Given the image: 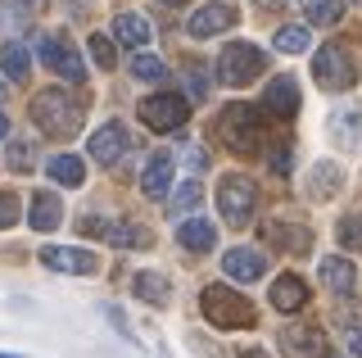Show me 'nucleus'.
Returning <instances> with one entry per match:
<instances>
[{
  "label": "nucleus",
  "mask_w": 362,
  "mask_h": 358,
  "mask_svg": "<svg viewBox=\"0 0 362 358\" xmlns=\"http://www.w3.org/2000/svg\"><path fill=\"white\" fill-rule=\"evenodd\" d=\"M82 118H86V105L73 91H64V86H45L32 100V122H37L45 137H73L82 127Z\"/></svg>",
  "instance_id": "obj_1"
},
{
  "label": "nucleus",
  "mask_w": 362,
  "mask_h": 358,
  "mask_svg": "<svg viewBox=\"0 0 362 358\" xmlns=\"http://www.w3.org/2000/svg\"><path fill=\"white\" fill-rule=\"evenodd\" d=\"M218 132L226 137L231 150H258V141L267 137V109L258 105H226V114L218 118Z\"/></svg>",
  "instance_id": "obj_2"
},
{
  "label": "nucleus",
  "mask_w": 362,
  "mask_h": 358,
  "mask_svg": "<svg viewBox=\"0 0 362 358\" xmlns=\"http://www.w3.org/2000/svg\"><path fill=\"white\" fill-rule=\"evenodd\" d=\"M204 318L222 331H245V327H254V304H249L240 290L209 286L204 290Z\"/></svg>",
  "instance_id": "obj_3"
},
{
  "label": "nucleus",
  "mask_w": 362,
  "mask_h": 358,
  "mask_svg": "<svg viewBox=\"0 0 362 358\" xmlns=\"http://www.w3.org/2000/svg\"><path fill=\"white\" fill-rule=\"evenodd\" d=\"M313 77H317V86L322 91H349V86H358V59H354V50H344V46H322L317 50V59H313Z\"/></svg>",
  "instance_id": "obj_4"
},
{
  "label": "nucleus",
  "mask_w": 362,
  "mask_h": 358,
  "mask_svg": "<svg viewBox=\"0 0 362 358\" xmlns=\"http://www.w3.org/2000/svg\"><path fill=\"white\" fill-rule=\"evenodd\" d=\"M263 69H267V54L258 46H245V41H231V46L218 54V77L226 86H249Z\"/></svg>",
  "instance_id": "obj_5"
},
{
  "label": "nucleus",
  "mask_w": 362,
  "mask_h": 358,
  "mask_svg": "<svg viewBox=\"0 0 362 358\" xmlns=\"http://www.w3.org/2000/svg\"><path fill=\"white\" fill-rule=\"evenodd\" d=\"M37 54H41L45 69H54L59 77H68V82H82V77H86L82 54H77V46L64 37V32H45V37L37 41Z\"/></svg>",
  "instance_id": "obj_6"
},
{
  "label": "nucleus",
  "mask_w": 362,
  "mask_h": 358,
  "mask_svg": "<svg viewBox=\"0 0 362 358\" xmlns=\"http://www.w3.org/2000/svg\"><path fill=\"white\" fill-rule=\"evenodd\" d=\"M218 204H222V214H226L231 227H249V214H254V204H258V186L249 182V177H222Z\"/></svg>",
  "instance_id": "obj_7"
},
{
  "label": "nucleus",
  "mask_w": 362,
  "mask_h": 358,
  "mask_svg": "<svg viewBox=\"0 0 362 358\" xmlns=\"http://www.w3.org/2000/svg\"><path fill=\"white\" fill-rule=\"evenodd\" d=\"M186 118H190V100H181L173 91L141 100V122H145V127H154V132H177Z\"/></svg>",
  "instance_id": "obj_8"
},
{
  "label": "nucleus",
  "mask_w": 362,
  "mask_h": 358,
  "mask_svg": "<svg viewBox=\"0 0 362 358\" xmlns=\"http://www.w3.org/2000/svg\"><path fill=\"white\" fill-rule=\"evenodd\" d=\"M82 236H100V241H109V245L132 250V245H145V241H150V231H145V227H132V222H118V218H86L82 222Z\"/></svg>",
  "instance_id": "obj_9"
},
{
  "label": "nucleus",
  "mask_w": 362,
  "mask_h": 358,
  "mask_svg": "<svg viewBox=\"0 0 362 358\" xmlns=\"http://www.w3.org/2000/svg\"><path fill=\"white\" fill-rule=\"evenodd\" d=\"M127 145H132V137H127V127L122 122H105V127L90 137V159L95 163H105V168H113L127 154Z\"/></svg>",
  "instance_id": "obj_10"
},
{
  "label": "nucleus",
  "mask_w": 362,
  "mask_h": 358,
  "mask_svg": "<svg viewBox=\"0 0 362 358\" xmlns=\"http://www.w3.org/2000/svg\"><path fill=\"white\" fill-rule=\"evenodd\" d=\"M41 263L54 267V272H95V254L77 250V245H45Z\"/></svg>",
  "instance_id": "obj_11"
},
{
  "label": "nucleus",
  "mask_w": 362,
  "mask_h": 358,
  "mask_svg": "<svg viewBox=\"0 0 362 358\" xmlns=\"http://www.w3.org/2000/svg\"><path fill=\"white\" fill-rule=\"evenodd\" d=\"M281 345L299 358H331V340H326L322 327H290L281 335Z\"/></svg>",
  "instance_id": "obj_12"
},
{
  "label": "nucleus",
  "mask_w": 362,
  "mask_h": 358,
  "mask_svg": "<svg viewBox=\"0 0 362 358\" xmlns=\"http://www.w3.org/2000/svg\"><path fill=\"white\" fill-rule=\"evenodd\" d=\"M235 23H240V14H235L231 5H204L199 14H190L186 32H190V37H218V32L235 28Z\"/></svg>",
  "instance_id": "obj_13"
},
{
  "label": "nucleus",
  "mask_w": 362,
  "mask_h": 358,
  "mask_svg": "<svg viewBox=\"0 0 362 358\" xmlns=\"http://www.w3.org/2000/svg\"><path fill=\"white\" fill-rule=\"evenodd\" d=\"M226 277H235V282H258L263 277V267H267V254L263 250H226Z\"/></svg>",
  "instance_id": "obj_14"
},
{
  "label": "nucleus",
  "mask_w": 362,
  "mask_h": 358,
  "mask_svg": "<svg viewBox=\"0 0 362 358\" xmlns=\"http://www.w3.org/2000/svg\"><path fill=\"white\" fill-rule=\"evenodd\" d=\"M303 304H308V286H303V277L281 272V277H276V286H272V308H281V313H299Z\"/></svg>",
  "instance_id": "obj_15"
},
{
  "label": "nucleus",
  "mask_w": 362,
  "mask_h": 358,
  "mask_svg": "<svg viewBox=\"0 0 362 358\" xmlns=\"http://www.w3.org/2000/svg\"><path fill=\"white\" fill-rule=\"evenodd\" d=\"M263 109L276 114V118H294L299 114V86H294L290 77H276V82L267 86V96H263Z\"/></svg>",
  "instance_id": "obj_16"
},
{
  "label": "nucleus",
  "mask_w": 362,
  "mask_h": 358,
  "mask_svg": "<svg viewBox=\"0 0 362 358\" xmlns=\"http://www.w3.org/2000/svg\"><path fill=\"white\" fill-rule=\"evenodd\" d=\"M168 186H173V159H168V154H154V159L145 163V173H141V191L150 200H163Z\"/></svg>",
  "instance_id": "obj_17"
},
{
  "label": "nucleus",
  "mask_w": 362,
  "mask_h": 358,
  "mask_svg": "<svg viewBox=\"0 0 362 358\" xmlns=\"http://www.w3.org/2000/svg\"><path fill=\"white\" fill-rule=\"evenodd\" d=\"M263 241L276 245V250H286V254H308V245H313V236L303 227H281V222H267Z\"/></svg>",
  "instance_id": "obj_18"
},
{
  "label": "nucleus",
  "mask_w": 362,
  "mask_h": 358,
  "mask_svg": "<svg viewBox=\"0 0 362 358\" xmlns=\"http://www.w3.org/2000/svg\"><path fill=\"white\" fill-rule=\"evenodd\" d=\"M28 222L37 231H54L64 222V204H59V195H32V214H28Z\"/></svg>",
  "instance_id": "obj_19"
},
{
  "label": "nucleus",
  "mask_w": 362,
  "mask_h": 358,
  "mask_svg": "<svg viewBox=\"0 0 362 358\" xmlns=\"http://www.w3.org/2000/svg\"><path fill=\"white\" fill-rule=\"evenodd\" d=\"M331 132H335V141L339 145H362V109L358 105H349V109H339V114L331 118Z\"/></svg>",
  "instance_id": "obj_20"
},
{
  "label": "nucleus",
  "mask_w": 362,
  "mask_h": 358,
  "mask_svg": "<svg viewBox=\"0 0 362 358\" xmlns=\"http://www.w3.org/2000/svg\"><path fill=\"white\" fill-rule=\"evenodd\" d=\"M177 241L186 245L190 254H204V250H213V241H218V236H213V227H209L204 218H186V222L177 227Z\"/></svg>",
  "instance_id": "obj_21"
},
{
  "label": "nucleus",
  "mask_w": 362,
  "mask_h": 358,
  "mask_svg": "<svg viewBox=\"0 0 362 358\" xmlns=\"http://www.w3.org/2000/svg\"><path fill=\"white\" fill-rule=\"evenodd\" d=\"M113 37H118L122 46H136V50H141L145 41H150V23H145L141 14H118V18H113Z\"/></svg>",
  "instance_id": "obj_22"
},
{
  "label": "nucleus",
  "mask_w": 362,
  "mask_h": 358,
  "mask_svg": "<svg viewBox=\"0 0 362 358\" xmlns=\"http://www.w3.org/2000/svg\"><path fill=\"white\" fill-rule=\"evenodd\" d=\"M45 173H50L59 186H82V182H86V163L77 159V154H54Z\"/></svg>",
  "instance_id": "obj_23"
},
{
  "label": "nucleus",
  "mask_w": 362,
  "mask_h": 358,
  "mask_svg": "<svg viewBox=\"0 0 362 358\" xmlns=\"http://www.w3.org/2000/svg\"><path fill=\"white\" fill-rule=\"evenodd\" d=\"M313 28H335L344 18V0H299Z\"/></svg>",
  "instance_id": "obj_24"
},
{
  "label": "nucleus",
  "mask_w": 362,
  "mask_h": 358,
  "mask_svg": "<svg viewBox=\"0 0 362 358\" xmlns=\"http://www.w3.org/2000/svg\"><path fill=\"white\" fill-rule=\"evenodd\" d=\"M322 282L331 286V295H349L354 290V263L349 259H322Z\"/></svg>",
  "instance_id": "obj_25"
},
{
  "label": "nucleus",
  "mask_w": 362,
  "mask_h": 358,
  "mask_svg": "<svg viewBox=\"0 0 362 358\" xmlns=\"http://www.w3.org/2000/svg\"><path fill=\"white\" fill-rule=\"evenodd\" d=\"M0 73H5L9 82H23V77H28V46H23V41H5V50H0Z\"/></svg>",
  "instance_id": "obj_26"
},
{
  "label": "nucleus",
  "mask_w": 362,
  "mask_h": 358,
  "mask_svg": "<svg viewBox=\"0 0 362 358\" xmlns=\"http://www.w3.org/2000/svg\"><path fill=\"white\" fill-rule=\"evenodd\" d=\"M308 41H313V32L303 28V23H286L276 32V50L281 54H299V50H308Z\"/></svg>",
  "instance_id": "obj_27"
},
{
  "label": "nucleus",
  "mask_w": 362,
  "mask_h": 358,
  "mask_svg": "<svg viewBox=\"0 0 362 358\" xmlns=\"http://www.w3.org/2000/svg\"><path fill=\"white\" fill-rule=\"evenodd\" d=\"M136 295H141L145 304H168V282L158 272H141L136 277Z\"/></svg>",
  "instance_id": "obj_28"
},
{
  "label": "nucleus",
  "mask_w": 362,
  "mask_h": 358,
  "mask_svg": "<svg viewBox=\"0 0 362 358\" xmlns=\"http://www.w3.org/2000/svg\"><path fill=\"white\" fill-rule=\"evenodd\" d=\"M132 73L141 77V82H163V77H168V69H163V59H158V54H136V59H132Z\"/></svg>",
  "instance_id": "obj_29"
},
{
  "label": "nucleus",
  "mask_w": 362,
  "mask_h": 358,
  "mask_svg": "<svg viewBox=\"0 0 362 358\" xmlns=\"http://www.w3.org/2000/svg\"><path fill=\"white\" fill-rule=\"evenodd\" d=\"M339 245H344V250H362V209L339 218Z\"/></svg>",
  "instance_id": "obj_30"
},
{
  "label": "nucleus",
  "mask_w": 362,
  "mask_h": 358,
  "mask_svg": "<svg viewBox=\"0 0 362 358\" xmlns=\"http://www.w3.org/2000/svg\"><path fill=\"white\" fill-rule=\"evenodd\" d=\"M313 195H331V191H339V182H344V173H339V168H331V163H317L313 168Z\"/></svg>",
  "instance_id": "obj_31"
},
{
  "label": "nucleus",
  "mask_w": 362,
  "mask_h": 358,
  "mask_svg": "<svg viewBox=\"0 0 362 358\" xmlns=\"http://www.w3.org/2000/svg\"><path fill=\"white\" fill-rule=\"evenodd\" d=\"M32 159H37L32 141H9V168L14 173H32Z\"/></svg>",
  "instance_id": "obj_32"
},
{
  "label": "nucleus",
  "mask_w": 362,
  "mask_h": 358,
  "mask_svg": "<svg viewBox=\"0 0 362 358\" xmlns=\"http://www.w3.org/2000/svg\"><path fill=\"white\" fill-rule=\"evenodd\" d=\"M199 182H195V177H190V182H181V191L173 195V214H190V209H195L199 204Z\"/></svg>",
  "instance_id": "obj_33"
},
{
  "label": "nucleus",
  "mask_w": 362,
  "mask_h": 358,
  "mask_svg": "<svg viewBox=\"0 0 362 358\" xmlns=\"http://www.w3.org/2000/svg\"><path fill=\"white\" fill-rule=\"evenodd\" d=\"M86 46H90V59H95L100 69H109V64H113V41L109 37H90Z\"/></svg>",
  "instance_id": "obj_34"
},
{
  "label": "nucleus",
  "mask_w": 362,
  "mask_h": 358,
  "mask_svg": "<svg viewBox=\"0 0 362 358\" xmlns=\"http://www.w3.org/2000/svg\"><path fill=\"white\" fill-rule=\"evenodd\" d=\"M14 222H18V195L0 191V227H14Z\"/></svg>",
  "instance_id": "obj_35"
},
{
  "label": "nucleus",
  "mask_w": 362,
  "mask_h": 358,
  "mask_svg": "<svg viewBox=\"0 0 362 358\" xmlns=\"http://www.w3.org/2000/svg\"><path fill=\"white\" fill-rule=\"evenodd\" d=\"M344 345L354 350V358H362V327H354V322H349V327H344Z\"/></svg>",
  "instance_id": "obj_36"
},
{
  "label": "nucleus",
  "mask_w": 362,
  "mask_h": 358,
  "mask_svg": "<svg viewBox=\"0 0 362 358\" xmlns=\"http://www.w3.org/2000/svg\"><path fill=\"white\" fill-rule=\"evenodd\" d=\"M254 5H258V9H281L286 0H254Z\"/></svg>",
  "instance_id": "obj_37"
},
{
  "label": "nucleus",
  "mask_w": 362,
  "mask_h": 358,
  "mask_svg": "<svg viewBox=\"0 0 362 358\" xmlns=\"http://www.w3.org/2000/svg\"><path fill=\"white\" fill-rule=\"evenodd\" d=\"M240 358H272V354H263V350H249V354H240Z\"/></svg>",
  "instance_id": "obj_38"
},
{
  "label": "nucleus",
  "mask_w": 362,
  "mask_h": 358,
  "mask_svg": "<svg viewBox=\"0 0 362 358\" xmlns=\"http://www.w3.org/2000/svg\"><path fill=\"white\" fill-rule=\"evenodd\" d=\"M0 137H9V118L5 114H0Z\"/></svg>",
  "instance_id": "obj_39"
},
{
  "label": "nucleus",
  "mask_w": 362,
  "mask_h": 358,
  "mask_svg": "<svg viewBox=\"0 0 362 358\" xmlns=\"http://www.w3.org/2000/svg\"><path fill=\"white\" fill-rule=\"evenodd\" d=\"M14 5H18V9H28V5H32V0H14Z\"/></svg>",
  "instance_id": "obj_40"
},
{
  "label": "nucleus",
  "mask_w": 362,
  "mask_h": 358,
  "mask_svg": "<svg viewBox=\"0 0 362 358\" xmlns=\"http://www.w3.org/2000/svg\"><path fill=\"white\" fill-rule=\"evenodd\" d=\"M163 5H181V0H163Z\"/></svg>",
  "instance_id": "obj_41"
},
{
  "label": "nucleus",
  "mask_w": 362,
  "mask_h": 358,
  "mask_svg": "<svg viewBox=\"0 0 362 358\" xmlns=\"http://www.w3.org/2000/svg\"><path fill=\"white\" fill-rule=\"evenodd\" d=\"M0 358H18V354H0Z\"/></svg>",
  "instance_id": "obj_42"
}]
</instances>
